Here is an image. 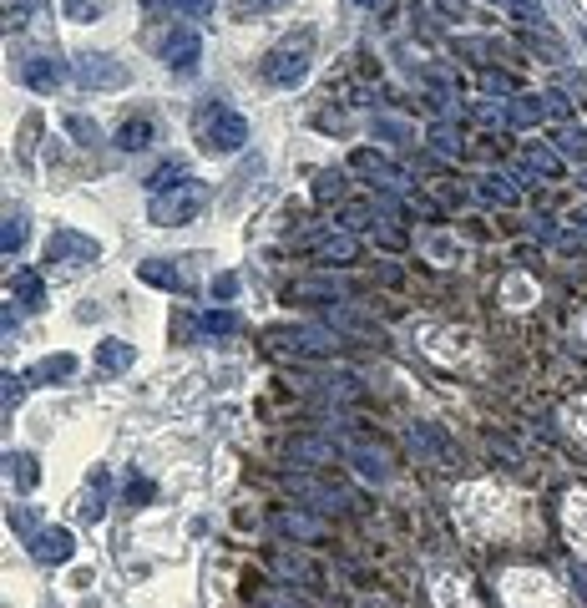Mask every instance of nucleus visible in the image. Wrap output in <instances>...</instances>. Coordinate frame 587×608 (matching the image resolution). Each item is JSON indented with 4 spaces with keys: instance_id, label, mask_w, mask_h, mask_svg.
Here are the masks:
<instances>
[{
    "instance_id": "44",
    "label": "nucleus",
    "mask_w": 587,
    "mask_h": 608,
    "mask_svg": "<svg viewBox=\"0 0 587 608\" xmlns=\"http://www.w3.org/2000/svg\"><path fill=\"white\" fill-rule=\"evenodd\" d=\"M456 51H461V56H496L491 41H456Z\"/></svg>"
},
{
    "instance_id": "15",
    "label": "nucleus",
    "mask_w": 587,
    "mask_h": 608,
    "mask_svg": "<svg viewBox=\"0 0 587 608\" xmlns=\"http://www.w3.org/2000/svg\"><path fill=\"white\" fill-rule=\"evenodd\" d=\"M76 375V355H46V360H36L31 370H26V380L31 386H56V380H71Z\"/></svg>"
},
{
    "instance_id": "5",
    "label": "nucleus",
    "mask_w": 587,
    "mask_h": 608,
    "mask_svg": "<svg viewBox=\"0 0 587 608\" xmlns=\"http://www.w3.org/2000/svg\"><path fill=\"white\" fill-rule=\"evenodd\" d=\"M71 76H76V82L87 87V92H117V87H127V66H122L117 56H102V51L76 56Z\"/></svg>"
},
{
    "instance_id": "47",
    "label": "nucleus",
    "mask_w": 587,
    "mask_h": 608,
    "mask_svg": "<svg viewBox=\"0 0 587 608\" xmlns=\"http://www.w3.org/2000/svg\"><path fill=\"white\" fill-rule=\"evenodd\" d=\"M264 608H299L289 593H279V588H264Z\"/></svg>"
},
{
    "instance_id": "11",
    "label": "nucleus",
    "mask_w": 587,
    "mask_h": 608,
    "mask_svg": "<svg viewBox=\"0 0 587 608\" xmlns=\"http://www.w3.org/2000/svg\"><path fill=\"white\" fill-rule=\"evenodd\" d=\"M11 304H21L31 315L46 310V284H41L36 269H11Z\"/></svg>"
},
{
    "instance_id": "40",
    "label": "nucleus",
    "mask_w": 587,
    "mask_h": 608,
    "mask_svg": "<svg viewBox=\"0 0 587 608\" xmlns=\"http://www.w3.org/2000/svg\"><path fill=\"white\" fill-rule=\"evenodd\" d=\"M71 21H97L102 16V6H97V0H66V6H61Z\"/></svg>"
},
{
    "instance_id": "49",
    "label": "nucleus",
    "mask_w": 587,
    "mask_h": 608,
    "mask_svg": "<svg viewBox=\"0 0 587 608\" xmlns=\"http://www.w3.org/2000/svg\"><path fill=\"white\" fill-rule=\"evenodd\" d=\"M572 578H577V593L587 598V568H582V573H572Z\"/></svg>"
},
{
    "instance_id": "37",
    "label": "nucleus",
    "mask_w": 587,
    "mask_h": 608,
    "mask_svg": "<svg viewBox=\"0 0 587 608\" xmlns=\"http://www.w3.org/2000/svg\"><path fill=\"white\" fill-rule=\"evenodd\" d=\"M61 127H66V132H71V137H76L81 147H92V142L102 137V132H97V122H87V117H76V112H71V117H66Z\"/></svg>"
},
{
    "instance_id": "16",
    "label": "nucleus",
    "mask_w": 587,
    "mask_h": 608,
    "mask_svg": "<svg viewBox=\"0 0 587 608\" xmlns=\"http://www.w3.org/2000/svg\"><path fill=\"white\" fill-rule=\"evenodd\" d=\"M547 117H552V102L537 97V92H522V97L507 107V122H512V127H542Z\"/></svg>"
},
{
    "instance_id": "9",
    "label": "nucleus",
    "mask_w": 587,
    "mask_h": 608,
    "mask_svg": "<svg viewBox=\"0 0 587 608\" xmlns=\"http://www.w3.org/2000/svg\"><path fill=\"white\" fill-rule=\"evenodd\" d=\"M274 340H284V350H299V355H334L340 350V335H329L319 325H294V330H284Z\"/></svg>"
},
{
    "instance_id": "18",
    "label": "nucleus",
    "mask_w": 587,
    "mask_h": 608,
    "mask_svg": "<svg viewBox=\"0 0 587 608\" xmlns=\"http://www.w3.org/2000/svg\"><path fill=\"white\" fill-rule=\"evenodd\" d=\"M107 492H112V477L97 467L92 482H87V497H81V517H87V522H102V517H107Z\"/></svg>"
},
{
    "instance_id": "48",
    "label": "nucleus",
    "mask_w": 587,
    "mask_h": 608,
    "mask_svg": "<svg viewBox=\"0 0 587 608\" xmlns=\"http://www.w3.org/2000/svg\"><path fill=\"white\" fill-rule=\"evenodd\" d=\"M572 228H582V234H587V208H572Z\"/></svg>"
},
{
    "instance_id": "33",
    "label": "nucleus",
    "mask_w": 587,
    "mask_h": 608,
    "mask_svg": "<svg viewBox=\"0 0 587 608\" xmlns=\"http://www.w3.org/2000/svg\"><path fill=\"white\" fill-rule=\"evenodd\" d=\"M340 223H350V228H375V223H385V218H380L375 203H350V208L340 213Z\"/></svg>"
},
{
    "instance_id": "43",
    "label": "nucleus",
    "mask_w": 587,
    "mask_h": 608,
    "mask_svg": "<svg viewBox=\"0 0 587 608\" xmlns=\"http://www.w3.org/2000/svg\"><path fill=\"white\" fill-rule=\"evenodd\" d=\"M167 6H178V11H188V16H208L213 0H167Z\"/></svg>"
},
{
    "instance_id": "50",
    "label": "nucleus",
    "mask_w": 587,
    "mask_h": 608,
    "mask_svg": "<svg viewBox=\"0 0 587 608\" xmlns=\"http://www.w3.org/2000/svg\"><path fill=\"white\" fill-rule=\"evenodd\" d=\"M360 6H370V11H375V6H385V0H360Z\"/></svg>"
},
{
    "instance_id": "32",
    "label": "nucleus",
    "mask_w": 587,
    "mask_h": 608,
    "mask_svg": "<svg viewBox=\"0 0 587 608\" xmlns=\"http://www.w3.org/2000/svg\"><path fill=\"white\" fill-rule=\"evenodd\" d=\"M375 137H385V142H415V127L410 122H395V117H375Z\"/></svg>"
},
{
    "instance_id": "26",
    "label": "nucleus",
    "mask_w": 587,
    "mask_h": 608,
    "mask_svg": "<svg viewBox=\"0 0 587 608\" xmlns=\"http://www.w3.org/2000/svg\"><path fill=\"white\" fill-rule=\"evenodd\" d=\"M522 163L532 173H542V178H562V152H552V147H527Z\"/></svg>"
},
{
    "instance_id": "24",
    "label": "nucleus",
    "mask_w": 587,
    "mask_h": 608,
    "mask_svg": "<svg viewBox=\"0 0 587 608\" xmlns=\"http://www.w3.org/2000/svg\"><path fill=\"white\" fill-rule=\"evenodd\" d=\"M6 472L16 477L21 492H31V487L41 482V467H36V456H31V451H11V456H6Z\"/></svg>"
},
{
    "instance_id": "21",
    "label": "nucleus",
    "mask_w": 587,
    "mask_h": 608,
    "mask_svg": "<svg viewBox=\"0 0 587 608\" xmlns=\"http://www.w3.org/2000/svg\"><path fill=\"white\" fill-rule=\"evenodd\" d=\"M97 370H102V375L132 370V345H127V340H102V345H97Z\"/></svg>"
},
{
    "instance_id": "29",
    "label": "nucleus",
    "mask_w": 587,
    "mask_h": 608,
    "mask_svg": "<svg viewBox=\"0 0 587 608\" xmlns=\"http://www.w3.org/2000/svg\"><path fill=\"white\" fill-rule=\"evenodd\" d=\"M21 244H26V218L21 213H6V228H0V254L11 259Z\"/></svg>"
},
{
    "instance_id": "30",
    "label": "nucleus",
    "mask_w": 587,
    "mask_h": 608,
    "mask_svg": "<svg viewBox=\"0 0 587 608\" xmlns=\"http://www.w3.org/2000/svg\"><path fill=\"white\" fill-rule=\"evenodd\" d=\"M198 330H203V335H233L238 320H233V310H203V315H198Z\"/></svg>"
},
{
    "instance_id": "6",
    "label": "nucleus",
    "mask_w": 587,
    "mask_h": 608,
    "mask_svg": "<svg viewBox=\"0 0 587 608\" xmlns=\"http://www.w3.org/2000/svg\"><path fill=\"white\" fill-rule=\"evenodd\" d=\"M162 61H167V71L193 76L198 61H203V41H198V31H193V26H173V31L162 36Z\"/></svg>"
},
{
    "instance_id": "3",
    "label": "nucleus",
    "mask_w": 587,
    "mask_h": 608,
    "mask_svg": "<svg viewBox=\"0 0 587 608\" xmlns=\"http://www.w3.org/2000/svg\"><path fill=\"white\" fill-rule=\"evenodd\" d=\"M309 61H314V36L304 31L299 41H284V46H274L264 56V82L289 92V87H299L304 76H309Z\"/></svg>"
},
{
    "instance_id": "42",
    "label": "nucleus",
    "mask_w": 587,
    "mask_h": 608,
    "mask_svg": "<svg viewBox=\"0 0 587 608\" xmlns=\"http://www.w3.org/2000/svg\"><path fill=\"white\" fill-rule=\"evenodd\" d=\"M481 87H486V92H517V82H512L507 71H486V76H481Z\"/></svg>"
},
{
    "instance_id": "14",
    "label": "nucleus",
    "mask_w": 587,
    "mask_h": 608,
    "mask_svg": "<svg viewBox=\"0 0 587 608\" xmlns=\"http://www.w3.org/2000/svg\"><path fill=\"white\" fill-rule=\"evenodd\" d=\"M137 274H142V284H152V289L188 294V274H183L173 259H147V264H137Z\"/></svg>"
},
{
    "instance_id": "52",
    "label": "nucleus",
    "mask_w": 587,
    "mask_h": 608,
    "mask_svg": "<svg viewBox=\"0 0 587 608\" xmlns=\"http://www.w3.org/2000/svg\"><path fill=\"white\" fill-rule=\"evenodd\" d=\"M582 36H587V31H582Z\"/></svg>"
},
{
    "instance_id": "51",
    "label": "nucleus",
    "mask_w": 587,
    "mask_h": 608,
    "mask_svg": "<svg viewBox=\"0 0 587 608\" xmlns=\"http://www.w3.org/2000/svg\"><path fill=\"white\" fill-rule=\"evenodd\" d=\"M577 183H582V188H587V168H582V178H577Z\"/></svg>"
},
{
    "instance_id": "13",
    "label": "nucleus",
    "mask_w": 587,
    "mask_h": 608,
    "mask_svg": "<svg viewBox=\"0 0 587 608\" xmlns=\"http://www.w3.org/2000/svg\"><path fill=\"white\" fill-rule=\"evenodd\" d=\"M274 532H284L294 543H324L329 538V527L319 517H304V512H274Z\"/></svg>"
},
{
    "instance_id": "10",
    "label": "nucleus",
    "mask_w": 587,
    "mask_h": 608,
    "mask_svg": "<svg viewBox=\"0 0 587 608\" xmlns=\"http://www.w3.org/2000/svg\"><path fill=\"white\" fill-rule=\"evenodd\" d=\"M31 553L41 558V563H71V553H76V538L66 527H41L36 538H31Z\"/></svg>"
},
{
    "instance_id": "17",
    "label": "nucleus",
    "mask_w": 587,
    "mask_h": 608,
    "mask_svg": "<svg viewBox=\"0 0 587 608\" xmlns=\"http://www.w3.org/2000/svg\"><path fill=\"white\" fill-rule=\"evenodd\" d=\"M289 451L299 456V462H319V467H334V462H340V446H334V441H319V436H294Z\"/></svg>"
},
{
    "instance_id": "8",
    "label": "nucleus",
    "mask_w": 587,
    "mask_h": 608,
    "mask_svg": "<svg viewBox=\"0 0 587 608\" xmlns=\"http://www.w3.org/2000/svg\"><path fill=\"white\" fill-rule=\"evenodd\" d=\"M350 168L360 173V178H370V183H380V188H405L410 183V173L405 168H395L390 158H380L375 147H360L355 158H350Z\"/></svg>"
},
{
    "instance_id": "23",
    "label": "nucleus",
    "mask_w": 587,
    "mask_h": 608,
    "mask_svg": "<svg viewBox=\"0 0 587 608\" xmlns=\"http://www.w3.org/2000/svg\"><path fill=\"white\" fill-rule=\"evenodd\" d=\"M557 152H562V158H572V163H582V168H587V127H577V122L557 127Z\"/></svg>"
},
{
    "instance_id": "28",
    "label": "nucleus",
    "mask_w": 587,
    "mask_h": 608,
    "mask_svg": "<svg viewBox=\"0 0 587 608\" xmlns=\"http://www.w3.org/2000/svg\"><path fill=\"white\" fill-rule=\"evenodd\" d=\"M345 198V173L340 168H324L314 178V203H340Z\"/></svg>"
},
{
    "instance_id": "31",
    "label": "nucleus",
    "mask_w": 587,
    "mask_h": 608,
    "mask_svg": "<svg viewBox=\"0 0 587 608\" xmlns=\"http://www.w3.org/2000/svg\"><path fill=\"white\" fill-rule=\"evenodd\" d=\"M491 6H501V11H512L517 21H527V26H542L547 16H542V6L537 0H491Z\"/></svg>"
},
{
    "instance_id": "38",
    "label": "nucleus",
    "mask_w": 587,
    "mask_h": 608,
    "mask_svg": "<svg viewBox=\"0 0 587 608\" xmlns=\"http://www.w3.org/2000/svg\"><path fill=\"white\" fill-rule=\"evenodd\" d=\"M6 522H11V532H21L26 543L36 538V512H31V507H11V512H6Z\"/></svg>"
},
{
    "instance_id": "4",
    "label": "nucleus",
    "mask_w": 587,
    "mask_h": 608,
    "mask_svg": "<svg viewBox=\"0 0 587 608\" xmlns=\"http://www.w3.org/2000/svg\"><path fill=\"white\" fill-rule=\"evenodd\" d=\"M102 259V244L81 228H51L46 239V264H61V269H81V264H97Z\"/></svg>"
},
{
    "instance_id": "39",
    "label": "nucleus",
    "mask_w": 587,
    "mask_h": 608,
    "mask_svg": "<svg viewBox=\"0 0 587 608\" xmlns=\"http://www.w3.org/2000/svg\"><path fill=\"white\" fill-rule=\"evenodd\" d=\"M26 386H31V380H26V375H11V370H6V375H0V396H6V411H11V406H16L21 396H26Z\"/></svg>"
},
{
    "instance_id": "41",
    "label": "nucleus",
    "mask_w": 587,
    "mask_h": 608,
    "mask_svg": "<svg viewBox=\"0 0 587 608\" xmlns=\"http://www.w3.org/2000/svg\"><path fill=\"white\" fill-rule=\"evenodd\" d=\"M284 6H289V0H233V11H238V16H248V11L264 16V11H284Z\"/></svg>"
},
{
    "instance_id": "2",
    "label": "nucleus",
    "mask_w": 587,
    "mask_h": 608,
    "mask_svg": "<svg viewBox=\"0 0 587 608\" xmlns=\"http://www.w3.org/2000/svg\"><path fill=\"white\" fill-rule=\"evenodd\" d=\"M203 203H208V183H203V178H193V173H183L173 188L152 193L147 218H152L157 228H183V223H193V218L203 213Z\"/></svg>"
},
{
    "instance_id": "27",
    "label": "nucleus",
    "mask_w": 587,
    "mask_h": 608,
    "mask_svg": "<svg viewBox=\"0 0 587 608\" xmlns=\"http://www.w3.org/2000/svg\"><path fill=\"white\" fill-rule=\"evenodd\" d=\"M426 142H431V147L441 152V158H461V132H456L451 122H431Z\"/></svg>"
},
{
    "instance_id": "46",
    "label": "nucleus",
    "mask_w": 587,
    "mask_h": 608,
    "mask_svg": "<svg viewBox=\"0 0 587 608\" xmlns=\"http://www.w3.org/2000/svg\"><path fill=\"white\" fill-rule=\"evenodd\" d=\"M213 294H218V299H233V294H238V279H233V274H218V279H213Z\"/></svg>"
},
{
    "instance_id": "1",
    "label": "nucleus",
    "mask_w": 587,
    "mask_h": 608,
    "mask_svg": "<svg viewBox=\"0 0 587 608\" xmlns=\"http://www.w3.org/2000/svg\"><path fill=\"white\" fill-rule=\"evenodd\" d=\"M193 127H198V147L213 152V158H233V152L248 142V117L223 107V102H203Z\"/></svg>"
},
{
    "instance_id": "22",
    "label": "nucleus",
    "mask_w": 587,
    "mask_h": 608,
    "mask_svg": "<svg viewBox=\"0 0 587 608\" xmlns=\"http://www.w3.org/2000/svg\"><path fill=\"white\" fill-rule=\"evenodd\" d=\"M117 147H122V152H147V147H152V122H147V117L122 122V127H117Z\"/></svg>"
},
{
    "instance_id": "12",
    "label": "nucleus",
    "mask_w": 587,
    "mask_h": 608,
    "mask_svg": "<svg viewBox=\"0 0 587 608\" xmlns=\"http://www.w3.org/2000/svg\"><path fill=\"white\" fill-rule=\"evenodd\" d=\"M21 82H26L31 92H61L66 66H61L56 56H31V61H26V71H21Z\"/></svg>"
},
{
    "instance_id": "20",
    "label": "nucleus",
    "mask_w": 587,
    "mask_h": 608,
    "mask_svg": "<svg viewBox=\"0 0 587 608\" xmlns=\"http://www.w3.org/2000/svg\"><path fill=\"white\" fill-rule=\"evenodd\" d=\"M476 193H481L486 203H496V208H512V203L522 198V193L512 188V178H501V173H481V178H476Z\"/></svg>"
},
{
    "instance_id": "36",
    "label": "nucleus",
    "mask_w": 587,
    "mask_h": 608,
    "mask_svg": "<svg viewBox=\"0 0 587 608\" xmlns=\"http://www.w3.org/2000/svg\"><path fill=\"white\" fill-rule=\"evenodd\" d=\"M350 456H355V467H360L365 477H375V482H385V467H390V462H385V456H380V451H365V446H360V451H350Z\"/></svg>"
},
{
    "instance_id": "7",
    "label": "nucleus",
    "mask_w": 587,
    "mask_h": 608,
    "mask_svg": "<svg viewBox=\"0 0 587 608\" xmlns=\"http://www.w3.org/2000/svg\"><path fill=\"white\" fill-rule=\"evenodd\" d=\"M299 249H309L319 264H355L360 259V239L350 228H324L314 239H299Z\"/></svg>"
},
{
    "instance_id": "19",
    "label": "nucleus",
    "mask_w": 587,
    "mask_h": 608,
    "mask_svg": "<svg viewBox=\"0 0 587 608\" xmlns=\"http://www.w3.org/2000/svg\"><path fill=\"white\" fill-rule=\"evenodd\" d=\"M289 492H294V497L319 502V512H329V507H340V502H345V492H340V487H324V482H309V477H289Z\"/></svg>"
},
{
    "instance_id": "45",
    "label": "nucleus",
    "mask_w": 587,
    "mask_h": 608,
    "mask_svg": "<svg viewBox=\"0 0 587 608\" xmlns=\"http://www.w3.org/2000/svg\"><path fill=\"white\" fill-rule=\"evenodd\" d=\"M127 502H152V482H147V477L127 482Z\"/></svg>"
},
{
    "instance_id": "35",
    "label": "nucleus",
    "mask_w": 587,
    "mask_h": 608,
    "mask_svg": "<svg viewBox=\"0 0 587 608\" xmlns=\"http://www.w3.org/2000/svg\"><path fill=\"white\" fill-rule=\"evenodd\" d=\"M289 299H324V304H334V299H340V289H334V284H319V279H304V284L289 289Z\"/></svg>"
},
{
    "instance_id": "34",
    "label": "nucleus",
    "mask_w": 587,
    "mask_h": 608,
    "mask_svg": "<svg viewBox=\"0 0 587 608\" xmlns=\"http://www.w3.org/2000/svg\"><path fill=\"white\" fill-rule=\"evenodd\" d=\"M274 568L284 573V578H299V583H319V573L304 563V558H289V553H274Z\"/></svg>"
},
{
    "instance_id": "25",
    "label": "nucleus",
    "mask_w": 587,
    "mask_h": 608,
    "mask_svg": "<svg viewBox=\"0 0 587 608\" xmlns=\"http://www.w3.org/2000/svg\"><path fill=\"white\" fill-rule=\"evenodd\" d=\"M314 386H319V396H329V401H360V396H365L355 375H329V380H314Z\"/></svg>"
}]
</instances>
